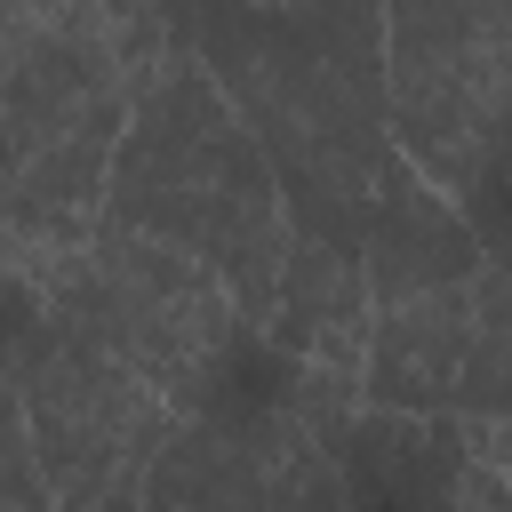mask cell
<instances>
[{
    "label": "cell",
    "instance_id": "5b68a950",
    "mask_svg": "<svg viewBox=\"0 0 512 512\" xmlns=\"http://www.w3.org/2000/svg\"><path fill=\"white\" fill-rule=\"evenodd\" d=\"M464 352H472V280L424 288V296H400V304H376L360 400L384 408V416H448L456 376H464Z\"/></svg>",
    "mask_w": 512,
    "mask_h": 512
},
{
    "label": "cell",
    "instance_id": "3957f363",
    "mask_svg": "<svg viewBox=\"0 0 512 512\" xmlns=\"http://www.w3.org/2000/svg\"><path fill=\"white\" fill-rule=\"evenodd\" d=\"M48 304L80 336H96L112 360H128L144 384H160L184 416H200L216 400L224 368L256 336L248 312H240V296L224 288V272L208 256L168 248L152 232H128L112 216L88 240V256L56 280Z\"/></svg>",
    "mask_w": 512,
    "mask_h": 512
},
{
    "label": "cell",
    "instance_id": "277c9868",
    "mask_svg": "<svg viewBox=\"0 0 512 512\" xmlns=\"http://www.w3.org/2000/svg\"><path fill=\"white\" fill-rule=\"evenodd\" d=\"M360 256H368L376 304H400V296H424V288H456V280H480L496 264L480 224L464 216V200L440 192L400 144L384 152L376 192L360 208Z\"/></svg>",
    "mask_w": 512,
    "mask_h": 512
},
{
    "label": "cell",
    "instance_id": "7a4b0ae2",
    "mask_svg": "<svg viewBox=\"0 0 512 512\" xmlns=\"http://www.w3.org/2000/svg\"><path fill=\"white\" fill-rule=\"evenodd\" d=\"M8 408L32 424L56 512H144L152 464L184 424L160 384L56 320V304L24 280H8Z\"/></svg>",
    "mask_w": 512,
    "mask_h": 512
},
{
    "label": "cell",
    "instance_id": "8992f818",
    "mask_svg": "<svg viewBox=\"0 0 512 512\" xmlns=\"http://www.w3.org/2000/svg\"><path fill=\"white\" fill-rule=\"evenodd\" d=\"M448 416L456 424L512 416V272L504 264H488L472 280V352H464V376H456Z\"/></svg>",
    "mask_w": 512,
    "mask_h": 512
},
{
    "label": "cell",
    "instance_id": "6da1fadb",
    "mask_svg": "<svg viewBox=\"0 0 512 512\" xmlns=\"http://www.w3.org/2000/svg\"><path fill=\"white\" fill-rule=\"evenodd\" d=\"M104 216L208 256L224 272V288L240 296L248 328L272 336L288 240H296L288 184H280L272 144L248 128V112L232 104V88L216 80V64L200 48H176L136 88V120L120 136Z\"/></svg>",
    "mask_w": 512,
    "mask_h": 512
},
{
    "label": "cell",
    "instance_id": "52a82bcc",
    "mask_svg": "<svg viewBox=\"0 0 512 512\" xmlns=\"http://www.w3.org/2000/svg\"><path fill=\"white\" fill-rule=\"evenodd\" d=\"M464 440V432H456ZM448 512H512V472H496L488 456L456 448V472H448Z\"/></svg>",
    "mask_w": 512,
    "mask_h": 512
},
{
    "label": "cell",
    "instance_id": "ba28073f",
    "mask_svg": "<svg viewBox=\"0 0 512 512\" xmlns=\"http://www.w3.org/2000/svg\"><path fill=\"white\" fill-rule=\"evenodd\" d=\"M240 16H264V24H320V16H344V8H368V0H232Z\"/></svg>",
    "mask_w": 512,
    "mask_h": 512
},
{
    "label": "cell",
    "instance_id": "9c48e42d",
    "mask_svg": "<svg viewBox=\"0 0 512 512\" xmlns=\"http://www.w3.org/2000/svg\"><path fill=\"white\" fill-rule=\"evenodd\" d=\"M472 456H488L496 472H512V416H480V424H456Z\"/></svg>",
    "mask_w": 512,
    "mask_h": 512
}]
</instances>
